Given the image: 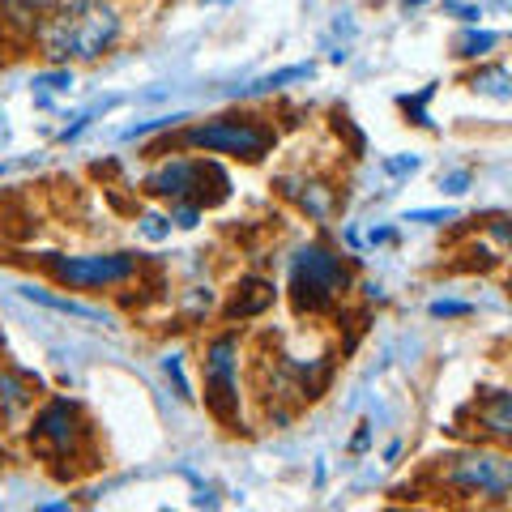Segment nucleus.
<instances>
[{
    "mask_svg": "<svg viewBox=\"0 0 512 512\" xmlns=\"http://www.w3.org/2000/svg\"><path fill=\"white\" fill-rule=\"evenodd\" d=\"M39 384L30 380L18 367H0V419H22V414L35 406Z\"/></svg>",
    "mask_w": 512,
    "mask_h": 512,
    "instance_id": "nucleus-9",
    "label": "nucleus"
},
{
    "mask_svg": "<svg viewBox=\"0 0 512 512\" xmlns=\"http://www.w3.org/2000/svg\"><path fill=\"white\" fill-rule=\"evenodd\" d=\"M500 43V35H491V30H483V35H461L457 39V56H487V47Z\"/></svg>",
    "mask_w": 512,
    "mask_h": 512,
    "instance_id": "nucleus-14",
    "label": "nucleus"
},
{
    "mask_svg": "<svg viewBox=\"0 0 512 512\" xmlns=\"http://www.w3.org/2000/svg\"><path fill=\"white\" fill-rule=\"evenodd\" d=\"M22 295H26L30 303H43V308L64 312V316H82V320H99V316H103V312H94V308H86V303H77V299H64V295L43 291V286H22Z\"/></svg>",
    "mask_w": 512,
    "mask_h": 512,
    "instance_id": "nucleus-12",
    "label": "nucleus"
},
{
    "mask_svg": "<svg viewBox=\"0 0 512 512\" xmlns=\"http://www.w3.org/2000/svg\"><path fill=\"white\" fill-rule=\"evenodd\" d=\"M466 184H470V175H466V171H457V175H448V180H444V188H448V192H461Z\"/></svg>",
    "mask_w": 512,
    "mask_h": 512,
    "instance_id": "nucleus-16",
    "label": "nucleus"
},
{
    "mask_svg": "<svg viewBox=\"0 0 512 512\" xmlns=\"http://www.w3.org/2000/svg\"><path fill=\"white\" fill-rule=\"evenodd\" d=\"M440 491L457 495V500H491L504 504L512 491V461L504 453H457L440 461Z\"/></svg>",
    "mask_w": 512,
    "mask_h": 512,
    "instance_id": "nucleus-5",
    "label": "nucleus"
},
{
    "mask_svg": "<svg viewBox=\"0 0 512 512\" xmlns=\"http://www.w3.org/2000/svg\"><path fill=\"white\" fill-rule=\"evenodd\" d=\"M124 39V13L111 0H73L52 9L39 26V43L47 60H99Z\"/></svg>",
    "mask_w": 512,
    "mask_h": 512,
    "instance_id": "nucleus-1",
    "label": "nucleus"
},
{
    "mask_svg": "<svg viewBox=\"0 0 512 512\" xmlns=\"http://www.w3.org/2000/svg\"><path fill=\"white\" fill-rule=\"evenodd\" d=\"M39 269L69 291H116L141 274L137 252H90V256H43Z\"/></svg>",
    "mask_w": 512,
    "mask_h": 512,
    "instance_id": "nucleus-6",
    "label": "nucleus"
},
{
    "mask_svg": "<svg viewBox=\"0 0 512 512\" xmlns=\"http://www.w3.org/2000/svg\"><path fill=\"white\" fill-rule=\"evenodd\" d=\"M350 291V265L325 244H308L291 261V299L299 312H329Z\"/></svg>",
    "mask_w": 512,
    "mask_h": 512,
    "instance_id": "nucleus-4",
    "label": "nucleus"
},
{
    "mask_svg": "<svg viewBox=\"0 0 512 512\" xmlns=\"http://www.w3.org/2000/svg\"><path fill=\"white\" fill-rule=\"evenodd\" d=\"M274 124H265L261 116H218V120H201L184 128L175 137V146L197 150V154H227L239 163H261V158L274 150Z\"/></svg>",
    "mask_w": 512,
    "mask_h": 512,
    "instance_id": "nucleus-3",
    "label": "nucleus"
},
{
    "mask_svg": "<svg viewBox=\"0 0 512 512\" xmlns=\"http://www.w3.org/2000/svg\"><path fill=\"white\" fill-rule=\"evenodd\" d=\"M239 338L235 333H222L205 346V359H201V376H205V406L214 410V419L222 423H239Z\"/></svg>",
    "mask_w": 512,
    "mask_h": 512,
    "instance_id": "nucleus-7",
    "label": "nucleus"
},
{
    "mask_svg": "<svg viewBox=\"0 0 512 512\" xmlns=\"http://www.w3.org/2000/svg\"><path fill=\"white\" fill-rule=\"evenodd\" d=\"M90 423L77 402L69 397H52V402H43L35 410V419H30V448L47 461V466H56L69 474L73 461H82L90 466Z\"/></svg>",
    "mask_w": 512,
    "mask_h": 512,
    "instance_id": "nucleus-2",
    "label": "nucleus"
},
{
    "mask_svg": "<svg viewBox=\"0 0 512 512\" xmlns=\"http://www.w3.org/2000/svg\"><path fill=\"white\" fill-rule=\"evenodd\" d=\"M274 282H265V278H244L235 286V295L227 303V320H252V316H261L265 308H274Z\"/></svg>",
    "mask_w": 512,
    "mask_h": 512,
    "instance_id": "nucleus-10",
    "label": "nucleus"
},
{
    "mask_svg": "<svg viewBox=\"0 0 512 512\" xmlns=\"http://www.w3.org/2000/svg\"><path fill=\"white\" fill-rule=\"evenodd\" d=\"M431 316H470V303H431Z\"/></svg>",
    "mask_w": 512,
    "mask_h": 512,
    "instance_id": "nucleus-15",
    "label": "nucleus"
},
{
    "mask_svg": "<svg viewBox=\"0 0 512 512\" xmlns=\"http://www.w3.org/2000/svg\"><path fill=\"white\" fill-rule=\"evenodd\" d=\"M214 167L192 163V158H163L141 180V192L154 201H205V180Z\"/></svg>",
    "mask_w": 512,
    "mask_h": 512,
    "instance_id": "nucleus-8",
    "label": "nucleus"
},
{
    "mask_svg": "<svg viewBox=\"0 0 512 512\" xmlns=\"http://www.w3.org/2000/svg\"><path fill=\"white\" fill-rule=\"evenodd\" d=\"M512 431V406H508V393L504 389H491L483 393V402H478V436H487L495 444H504Z\"/></svg>",
    "mask_w": 512,
    "mask_h": 512,
    "instance_id": "nucleus-11",
    "label": "nucleus"
},
{
    "mask_svg": "<svg viewBox=\"0 0 512 512\" xmlns=\"http://www.w3.org/2000/svg\"><path fill=\"white\" fill-rule=\"evenodd\" d=\"M474 90H483V94H495V99H508V73L504 69H487V73H474Z\"/></svg>",
    "mask_w": 512,
    "mask_h": 512,
    "instance_id": "nucleus-13",
    "label": "nucleus"
}]
</instances>
